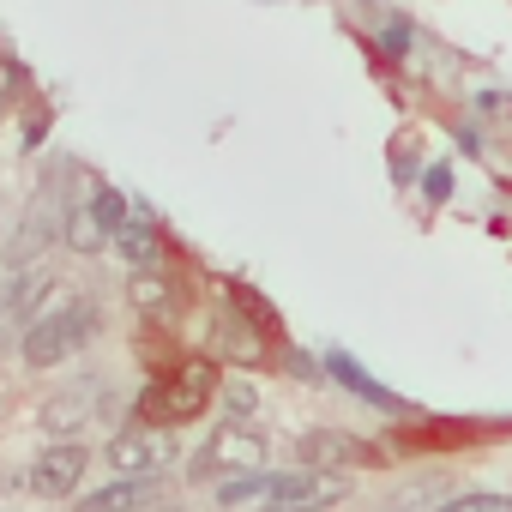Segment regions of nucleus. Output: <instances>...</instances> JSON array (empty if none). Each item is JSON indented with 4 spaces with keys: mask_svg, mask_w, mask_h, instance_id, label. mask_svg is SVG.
I'll return each instance as SVG.
<instances>
[{
    "mask_svg": "<svg viewBox=\"0 0 512 512\" xmlns=\"http://www.w3.org/2000/svg\"><path fill=\"white\" fill-rule=\"evenodd\" d=\"M272 482H278V476H266V470H247V476H235V482H223V488H217V506H247V500H272Z\"/></svg>",
    "mask_w": 512,
    "mask_h": 512,
    "instance_id": "nucleus-15",
    "label": "nucleus"
},
{
    "mask_svg": "<svg viewBox=\"0 0 512 512\" xmlns=\"http://www.w3.org/2000/svg\"><path fill=\"white\" fill-rule=\"evenodd\" d=\"M61 229H67V217H55V211H31V217L13 229V241H7V266H13V272H31V266L43 260V247L61 241Z\"/></svg>",
    "mask_w": 512,
    "mask_h": 512,
    "instance_id": "nucleus-10",
    "label": "nucleus"
},
{
    "mask_svg": "<svg viewBox=\"0 0 512 512\" xmlns=\"http://www.w3.org/2000/svg\"><path fill=\"white\" fill-rule=\"evenodd\" d=\"M326 374H332V380H344L350 392H362L368 404H380V410H392V392H386V386H374V380H368V374H362V368H356L350 356H326Z\"/></svg>",
    "mask_w": 512,
    "mask_h": 512,
    "instance_id": "nucleus-14",
    "label": "nucleus"
},
{
    "mask_svg": "<svg viewBox=\"0 0 512 512\" xmlns=\"http://www.w3.org/2000/svg\"><path fill=\"white\" fill-rule=\"evenodd\" d=\"M103 458L115 476H163L175 464V440H169V428H121Z\"/></svg>",
    "mask_w": 512,
    "mask_h": 512,
    "instance_id": "nucleus-4",
    "label": "nucleus"
},
{
    "mask_svg": "<svg viewBox=\"0 0 512 512\" xmlns=\"http://www.w3.org/2000/svg\"><path fill=\"white\" fill-rule=\"evenodd\" d=\"M115 247H121V260H127L133 272H157V266H163V235H157V223H145V217H127V223L115 229Z\"/></svg>",
    "mask_w": 512,
    "mask_h": 512,
    "instance_id": "nucleus-11",
    "label": "nucleus"
},
{
    "mask_svg": "<svg viewBox=\"0 0 512 512\" xmlns=\"http://www.w3.org/2000/svg\"><path fill=\"white\" fill-rule=\"evenodd\" d=\"M380 43H386V55H410V49H416V25H410V19H386Z\"/></svg>",
    "mask_w": 512,
    "mask_h": 512,
    "instance_id": "nucleus-18",
    "label": "nucleus"
},
{
    "mask_svg": "<svg viewBox=\"0 0 512 512\" xmlns=\"http://www.w3.org/2000/svg\"><path fill=\"white\" fill-rule=\"evenodd\" d=\"M211 392H217V368L211 362H181V368H169V380L145 398V416L157 422V428H181V422H193V416H205V404H211Z\"/></svg>",
    "mask_w": 512,
    "mask_h": 512,
    "instance_id": "nucleus-1",
    "label": "nucleus"
},
{
    "mask_svg": "<svg viewBox=\"0 0 512 512\" xmlns=\"http://www.w3.org/2000/svg\"><path fill=\"white\" fill-rule=\"evenodd\" d=\"M380 512H398V506H380Z\"/></svg>",
    "mask_w": 512,
    "mask_h": 512,
    "instance_id": "nucleus-22",
    "label": "nucleus"
},
{
    "mask_svg": "<svg viewBox=\"0 0 512 512\" xmlns=\"http://www.w3.org/2000/svg\"><path fill=\"white\" fill-rule=\"evenodd\" d=\"M85 470H91V452H85L79 440H49V446L31 458L25 482H31V494H49V500H61V494H73V488L85 482Z\"/></svg>",
    "mask_w": 512,
    "mask_h": 512,
    "instance_id": "nucleus-5",
    "label": "nucleus"
},
{
    "mask_svg": "<svg viewBox=\"0 0 512 512\" xmlns=\"http://www.w3.org/2000/svg\"><path fill=\"white\" fill-rule=\"evenodd\" d=\"M272 500H284L290 512H326L338 500H350V476L344 470H302V476H278Z\"/></svg>",
    "mask_w": 512,
    "mask_h": 512,
    "instance_id": "nucleus-7",
    "label": "nucleus"
},
{
    "mask_svg": "<svg viewBox=\"0 0 512 512\" xmlns=\"http://www.w3.org/2000/svg\"><path fill=\"white\" fill-rule=\"evenodd\" d=\"M247 470H266V434L253 428V422H223V428L199 446V458L187 464L193 482H211V476H247Z\"/></svg>",
    "mask_w": 512,
    "mask_h": 512,
    "instance_id": "nucleus-2",
    "label": "nucleus"
},
{
    "mask_svg": "<svg viewBox=\"0 0 512 512\" xmlns=\"http://www.w3.org/2000/svg\"><path fill=\"white\" fill-rule=\"evenodd\" d=\"M151 500H163V482H157V476H115V482L91 488V494L79 500V512H139V506H151Z\"/></svg>",
    "mask_w": 512,
    "mask_h": 512,
    "instance_id": "nucleus-9",
    "label": "nucleus"
},
{
    "mask_svg": "<svg viewBox=\"0 0 512 512\" xmlns=\"http://www.w3.org/2000/svg\"><path fill=\"white\" fill-rule=\"evenodd\" d=\"M127 302H133V314H145V320H169V308H175L169 272H163V266H157V272H133V278H127Z\"/></svg>",
    "mask_w": 512,
    "mask_h": 512,
    "instance_id": "nucleus-12",
    "label": "nucleus"
},
{
    "mask_svg": "<svg viewBox=\"0 0 512 512\" xmlns=\"http://www.w3.org/2000/svg\"><path fill=\"white\" fill-rule=\"evenodd\" d=\"M61 241L73 247V253H103V247H115V229L85 205V211H67V229H61Z\"/></svg>",
    "mask_w": 512,
    "mask_h": 512,
    "instance_id": "nucleus-13",
    "label": "nucleus"
},
{
    "mask_svg": "<svg viewBox=\"0 0 512 512\" xmlns=\"http://www.w3.org/2000/svg\"><path fill=\"white\" fill-rule=\"evenodd\" d=\"M91 416H97V380H79V386H67V392L43 398V410H37V428H43L49 440H73V434H79Z\"/></svg>",
    "mask_w": 512,
    "mask_h": 512,
    "instance_id": "nucleus-8",
    "label": "nucleus"
},
{
    "mask_svg": "<svg viewBox=\"0 0 512 512\" xmlns=\"http://www.w3.org/2000/svg\"><path fill=\"white\" fill-rule=\"evenodd\" d=\"M91 211H97V217H103L109 229H121V223H127V199H121L115 187H97V199H91Z\"/></svg>",
    "mask_w": 512,
    "mask_h": 512,
    "instance_id": "nucleus-19",
    "label": "nucleus"
},
{
    "mask_svg": "<svg viewBox=\"0 0 512 512\" xmlns=\"http://www.w3.org/2000/svg\"><path fill=\"white\" fill-rule=\"evenodd\" d=\"M139 512H187V506H175V500H151V506H139Z\"/></svg>",
    "mask_w": 512,
    "mask_h": 512,
    "instance_id": "nucleus-21",
    "label": "nucleus"
},
{
    "mask_svg": "<svg viewBox=\"0 0 512 512\" xmlns=\"http://www.w3.org/2000/svg\"><path fill=\"white\" fill-rule=\"evenodd\" d=\"M217 398H223V416H229V422H247L253 410H260V392H253L247 380H223Z\"/></svg>",
    "mask_w": 512,
    "mask_h": 512,
    "instance_id": "nucleus-16",
    "label": "nucleus"
},
{
    "mask_svg": "<svg viewBox=\"0 0 512 512\" xmlns=\"http://www.w3.org/2000/svg\"><path fill=\"white\" fill-rule=\"evenodd\" d=\"M440 512H512V494H488V488H476V494H458V500H446Z\"/></svg>",
    "mask_w": 512,
    "mask_h": 512,
    "instance_id": "nucleus-17",
    "label": "nucleus"
},
{
    "mask_svg": "<svg viewBox=\"0 0 512 512\" xmlns=\"http://www.w3.org/2000/svg\"><path fill=\"white\" fill-rule=\"evenodd\" d=\"M302 464L308 470H356V464H380V446H368V440H356V434H344V428H308L302 434Z\"/></svg>",
    "mask_w": 512,
    "mask_h": 512,
    "instance_id": "nucleus-6",
    "label": "nucleus"
},
{
    "mask_svg": "<svg viewBox=\"0 0 512 512\" xmlns=\"http://www.w3.org/2000/svg\"><path fill=\"white\" fill-rule=\"evenodd\" d=\"M428 199H446V169H428Z\"/></svg>",
    "mask_w": 512,
    "mask_h": 512,
    "instance_id": "nucleus-20",
    "label": "nucleus"
},
{
    "mask_svg": "<svg viewBox=\"0 0 512 512\" xmlns=\"http://www.w3.org/2000/svg\"><path fill=\"white\" fill-rule=\"evenodd\" d=\"M97 338V308H73L67 320H49V326H25V344H19V356H25V368H61L73 350H85Z\"/></svg>",
    "mask_w": 512,
    "mask_h": 512,
    "instance_id": "nucleus-3",
    "label": "nucleus"
}]
</instances>
